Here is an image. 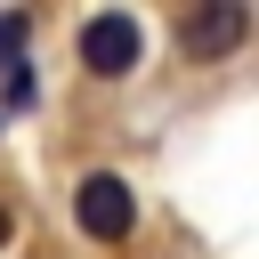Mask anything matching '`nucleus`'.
<instances>
[{"label":"nucleus","instance_id":"39448f33","mask_svg":"<svg viewBox=\"0 0 259 259\" xmlns=\"http://www.w3.org/2000/svg\"><path fill=\"white\" fill-rule=\"evenodd\" d=\"M8 235H16V210H8V202H0V243H8Z\"/></svg>","mask_w":259,"mask_h":259},{"label":"nucleus","instance_id":"20e7f679","mask_svg":"<svg viewBox=\"0 0 259 259\" xmlns=\"http://www.w3.org/2000/svg\"><path fill=\"white\" fill-rule=\"evenodd\" d=\"M24 32H32V16L8 8V16H0V65H24Z\"/></svg>","mask_w":259,"mask_h":259},{"label":"nucleus","instance_id":"f257e3e1","mask_svg":"<svg viewBox=\"0 0 259 259\" xmlns=\"http://www.w3.org/2000/svg\"><path fill=\"white\" fill-rule=\"evenodd\" d=\"M73 57H81L89 81H130V73L146 65V24H138L130 8H97V16H81Z\"/></svg>","mask_w":259,"mask_h":259},{"label":"nucleus","instance_id":"7ed1b4c3","mask_svg":"<svg viewBox=\"0 0 259 259\" xmlns=\"http://www.w3.org/2000/svg\"><path fill=\"white\" fill-rule=\"evenodd\" d=\"M243 40H251V8H243V0H202V8L178 16V49H186L194 65H219V57H235Z\"/></svg>","mask_w":259,"mask_h":259},{"label":"nucleus","instance_id":"f03ea898","mask_svg":"<svg viewBox=\"0 0 259 259\" xmlns=\"http://www.w3.org/2000/svg\"><path fill=\"white\" fill-rule=\"evenodd\" d=\"M73 227L89 235V243H130L138 235V194H130V178L121 170H89L81 186H73Z\"/></svg>","mask_w":259,"mask_h":259}]
</instances>
